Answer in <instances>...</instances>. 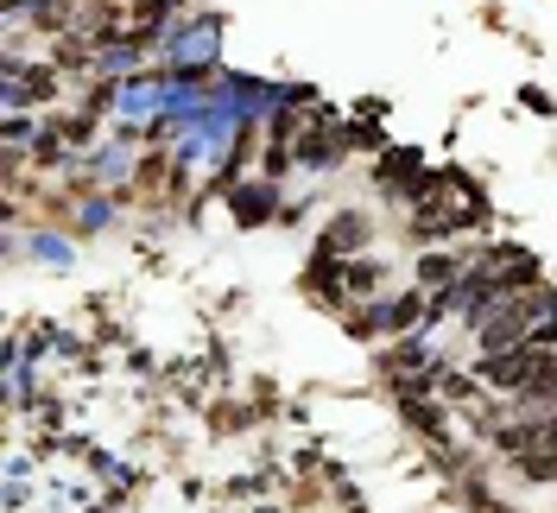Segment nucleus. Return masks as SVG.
<instances>
[{
    "mask_svg": "<svg viewBox=\"0 0 557 513\" xmlns=\"http://www.w3.org/2000/svg\"><path fill=\"white\" fill-rule=\"evenodd\" d=\"M552 310H557V298L545 292V285H532V292H520V298H507V305L475 330V337H482V355H507V349L532 342L539 323H552Z\"/></svg>",
    "mask_w": 557,
    "mask_h": 513,
    "instance_id": "f257e3e1",
    "label": "nucleus"
},
{
    "mask_svg": "<svg viewBox=\"0 0 557 513\" xmlns=\"http://www.w3.org/2000/svg\"><path fill=\"white\" fill-rule=\"evenodd\" d=\"M418 323H431V305H424V292H406V298H381V305H361L348 317V330L355 337H406Z\"/></svg>",
    "mask_w": 557,
    "mask_h": 513,
    "instance_id": "f03ea898",
    "label": "nucleus"
},
{
    "mask_svg": "<svg viewBox=\"0 0 557 513\" xmlns=\"http://www.w3.org/2000/svg\"><path fill=\"white\" fill-rule=\"evenodd\" d=\"M368 241V222L361 216H336V229L323 235V254H336V247H361Z\"/></svg>",
    "mask_w": 557,
    "mask_h": 513,
    "instance_id": "7ed1b4c3",
    "label": "nucleus"
}]
</instances>
